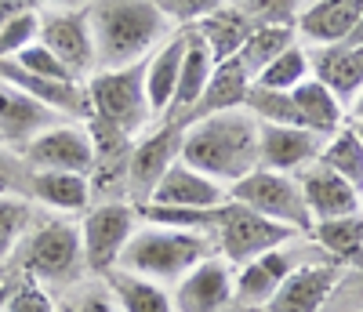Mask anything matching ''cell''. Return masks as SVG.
I'll return each mask as SVG.
<instances>
[{"mask_svg": "<svg viewBox=\"0 0 363 312\" xmlns=\"http://www.w3.org/2000/svg\"><path fill=\"white\" fill-rule=\"evenodd\" d=\"M258 135L262 120L244 106L203 116L182 131V160L229 189L258 167Z\"/></svg>", "mask_w": 363, "mask_h": 312, "instance_id": "obj_1", "label": "cell"}, {"mask_svg": "<svg viewBox=\"0 0 363 312\" xmlns=\"http://www.w3.org/2000/svg\"><path fill=\"white\" fill-rule=\"evenodd\" d=\"M87 22L95 37V69L135 66L174 33L153 0H87Z\"/></svg>", "mask_w": 363, "mask_h": 312, "instance_id": "obj_2", "label": "cell"}, {"mask_svg": "<svg viewBox=\"0 0 363 312\" xmlns=\"http://www.w3.org/2000/svg\"><path fill=\"white\" fill-rule=\"evenodd\" d=\"M11 265L22 276L44 284L51 294L69 287V284H77L80 276H87L77 218L40 211L33 229L26 233V240L18 243V251L11 255Z\"/></svg>", "mask_w": 363, "mask_h": 312, "instance_id": "obj_3", "label": "cell"}, {"mask_svg": "<svg viewBox=\"0 0 363 312\" xmlns=\"http://www.w3.org/2000/svg\"><path fill=\"white\" fill-rule=\"evenodd\" d=\"M218 255L211 233L200 229H174V225H157V222H142L131 236V243L120 255V265L149 276L164 284L167 291L178 284L189 269H196L203 258Z\"/></svg>", "mask_w": 363, "mask_h": 312, "instance_id": "obj_4", "label": "cell"}, {"mask_svg": "<svg viewBox=\"0 0 363 312\" xmlns=\"http://www.w3.org/2000/svg\"><path fill=\"white\" fill-rule=\"evenodd\" d=\"M84 87H87L91 116H99L135 138L145 135L153 123H160L145 95V62L120 66V69H95L84 80Z\"/></svg>", "mask_w": 363, "mask_h": 312, "instance_id": "obj_5", "label": "cell"}, {"mask_svg": "<svg viewBox=\"0 0 363 312\" xmlns=\"http://www.w3.org/2000/svg\"><path fill=\"white\" fill-rule=\"evenodd\" d=\"M301 233L280 225V222H269L265 214L236 204V200H225L218 211H215V222H211V240H215V251L236 269L244 265L272 247H284L291 240H298Z\"/></svg>", "mask_w": 363, "mask_h": 312, "instance_id": "obj_6", "label": "cell"}, {"mask_svg": "<svg viewBox=\"0 0 363 312\" xmlns=\"http://www.w3.org/2000/svg\"><path fill=\"white\" fill-rule=\"evenodd\" d=\"M80 247H84V265L91 276H102L113 265H120V255L131 243L135 229L142 225V214L131 200H99L91 204L80 218Z\"/></svg>", "mask_w": 363, "mask_h": 312, "instance_id": "obj_7", "label": "cell"}, {"mask_svg": "<svg viewBox=\"0 0 363 312\" xmlns=\"http://www.w3.org/2000/svg\"><path fill=\"white\" fill-rule=\"evenodd\" d=\"M229 200L244 204V207L265 214L269 222H280L301 236H309V229H313V214L306 207V196H301V185L294 174L255 167L251 174L229 185Z\"/></svg>", "mask_w": 363, "mask_h": 312, "instance_id": "obj_8", "label": "cell"}, {"mask_svg": "<svg viewBox=\"0 0 363 312\" xmlns=\"http://www.w3.org/2000/svg\"><path fill=\"white\" fill-rule=\"evenodd\" d=\"M313 258H327L320 247L309 236H298L284 247H272V251L244 262L233 269V301H240L244 308L262 312L269 305V298L280 291L284 279L301 265V262H313Z\"/></svg>", "mask_w": 363, "mask_h": 312, "instance_id": "obj_9", "label": "cell"}, {"mask_svg": "<svg viewBox=\"0 0 363 312\" xmlns=\"http://www.w3.org/2000/svg\"><path fill=\"white\" fill-rule=\"evenodd\" d=\"M182 131H186L182 123L160 120L145 135L135 138L131 160H128V200L135 207L149 204V196H153V189H157V182L167 174V167L182 156Z\"/></svg>", "mask_w": 363, "mask_h": 312, "instance_id": "obj_10", "label": "cell"}, {"mask_svg": "<svg viewBox=\"0 0 363 312\" xmlns=\"http://www.w3.org/2000/svg\"><path fill=\"white\" fill-rule=\"evenodd\" d=\"M18 152L26 156V164L33 171L91 174V164H95V145H91L87 120H62V123H55V128L37 135Z\"/></svg>", "mask_w": 363, "mask_h": 312, "instance_id": "obj_11", "label": "cell"}, {"mask_svg": "<svg viewBox=\"0 0 363 312\" xmlns=\"http://www.w3.org/2000/svg\"><path fill=\"white\" fill-rule=\"evenodd\" d=\"M40 44H48L66 69L80 80L95 73V37L84 8H62V11H40Z\"/></svg>", "mask_w": 363, "mask_h": 312, "instance_id": "obj_12", "label": "cell"}, {"mask_svg": "<svg viewBox=\"0 0 363 312\" xmlns=\"http://www.w3.org/2000/svg\"><path fill=\"white\" fill-rule=\"evenodd\" d=\"M342 269L345 265L330 262V258L301 262L280 284V291L269 298V305L262 312H323L342 279Z\"/></svg>", "mask_w": 363, "mask_h": 312, "instance_id": "obj_13", "label": "cell"}, {"mask_svg": "<svg viewBox=\"0 0 363 312\" xmlns=\"http://www.w3.org/2000/svg\"><path fill=\"white\" fill-rule=\"evenodd\" d=\"M174 312H222L233 301V265L222 255L203 258L171 287Z\"/></svg>", "mask_w": 363, "mask_h": 312, "instance_id": "obj_14", "label": "cell"}, {"mask_svg": "<svg viewBox=\"0 0 363 312\" xmlns=\"http://www.w3.org/2000/svg\"><path fill=\"white\" fill-rule=\"evenodd\" d=\"M327 135H316L309 128H287V123H262L258 135V167L280 171V174H298L320 160Z\"/></svg>", "mask_w": 363, "mask_h": 312, "instance_id": "obj_15", "label": "cell"}, {"mask_svg": "<svg viewBox=\"0 0 363 312\" xmlns=\"http://www.w3.org/2000/svg\"><path fill=\"white\" fill-rule=\"evenodd\" d=\"M294 178H298L301 196H306V207L313 214V225L363 211V193L356 189V185H349L342 174H335L327 164H320V160H313L309 167H301Z\"/></svg>", "mask_w": 363, "mask_h": 312, "instance_id": "obj_16", "label": "cell"}, {"mask_svg": "<svg viewBox=\"0 0 363 312\" xmlns=\"http://www.w3.org/2000/svg\"><path fill=\"white\" fill-rule=\"evenodd\" d=\"M229 200V189L218 185L215 178H207L203 171H196L193 164L178 160L167 167V174L157 182L149 204H160V207H182V211H211V207H222Z\"/></svg>", "mask_w": 363, "mask_h": 312, "instance_id": "obj_17", "label": "cell"}, {"mask_svg": "<svg viewBox=\"0 0 363 312\" xmlns=\"http://www.w3.org/2000/svg\"><path fill=\"white\" fill-rule=\"evenodd\" d=\"M66 116H58L55 109H48L44 102L29 99L26 91H18L15 84H8L0 77V142L11 149H26L37 135H44L48 128L62 123Z\"/></svg>", "mask_w": 363, "mask_h": 312, "instance_id": "obj_18", "label": "cell"}, {"mask_svg": "<svg viewBox=\"0 0 363 312\" xmlns=\"http://www.w3.org/2000/svg\"><path fill=\"white\" fill-rule=\"evenodd\" d=\"M363 0H309L294 18V33L309 48H327L342 44L359 22Z\"/></svg>", "mask_w": 363, "mask_h": 312, "instance_id": "obj_19", "label": "cell"}, {"mask_svg": "<svg viewBox=\"0 0 363 312\" xmlns=\"http://www.w3.org/2000/svg\"><path fill=\"white\" fill-rule=\"evenodd\" d=\"M309 48V44H306ZM313 58V77L323 80L338 95V102L349 106L363 95V44H327V48H309Z\"/></svg>", "mask_w": 363, "mask_h": 312, "instance_id": "obj_20", "label": "cell"}, {"mask_svg": "<svg viewBox=\"0 0 363 312\" xmlns=\"http://www.w3.org/2000/svg\"><path fill=\"white\" fill-rule=\"evenodd\" d=\"M29 200L48 214L80 218L91 207V182L87 174H73V171H33Z\"/></svg>", "mask_w": 363, "mask_h": 312, "instance_id": "obj_21", "label": "cell"}, {"mask_svg": "<svg viewBox=\"0 0 363 312\" xmlns=\"http://www.w3.org/2000/svg\"><path fill=\"white\" fill-rule=\"evenodd\" d=\"M182 55H186V29H174V33H167L153 48V55L145 58V95H149V106H153L157 120H164L171 102H174Z\"/></svg>", "mask_w": 363, "mask_h": 312, "instance_id": "obj_22", "label": "cell"}, {"mask_svg": "<svg viewBox=\"0 0 363 312\" xmlns=\"http://www.w3.org/2000/svg\"><path fill=\"white\" fill-rule=\"evenodd\" d=\"M215 55H211V48L193 33V29H186V55H182V73H178V87H174V102H171V109H167V116L164 120H171V123H182L189 113H193V106L200 102V95H203V87H207V80H211V73H215Z\"/></svg>", "mask_w": 363, "mask_h": 312, "instance_id": "obj_23", "label": "cell"}, {"mask_svg": "<svg viewBox=\"0 0 363 312\" xmlns=\"http://www.w3.org/2000/svg\"><path fill=\"white\" fill-rule=\"evenodd\" d=\"M251 73L240 66V58H225L215 66V73H211L207 87H203V95L200 102L193 106V113L182 120V128L193 120H203V116H215V113H225V109H240L247 102V91H251Z\"/></svg>", "mask_w": 363, "mask_h": 312, "instance_id": "obj_24", "label": "cell"}, {"mask_svg": "<svg viewBox=\"0 0 363 312\" xmlns=\"http://www.w3.org/2000/svg\"><path fill=\"white\" fill-rule=\"evenodd\" d=\"M102 284L109 287L120 312H174L171 291L164 284H157L149 276H138L124 265H113L109 272H102Z\"/></svg>", "mask_w": 363, "mask_h": 312, "instance_id": "obj_25", "label": "cell"}, {"mask_svg": "<svg viewBox=\"0 0 363 312\" xmlns=\"http://www.w3.org/2000/svg\"><path fill=\"white\" fill-rule=\"evenodd\" d=\"M291 102L298 109V120H301V128H309L316 135H335L338 128H345L349 123V113L345 106L338 102V95L330 91L323 80L309 77V80H301L294 91H291Z\"/></svg>", "mask_w": 363, "mask_h": 312, "instance_id": "obj_26", "label": "cell"}, {"mask_svg": "<svg viewBox=\"0 0 363 312\" xmlns=\"http://www.w3.org/2000/svg\"><path fill=\"white\" fill-rule=\"evenodd\" d=\"M193 33L211 48V55H215V62H225V58H236L240 48H244V40L251 37L255 22L240 11L236 4H222L218 11H211L207 18H200L196 26H189Z\"/></svg>", "mask_w": 363, "mask_h": 312, "instance_id": "obj_27", "label": "cell"}, {"mask_svg": "<svg viewBox=\"0 0 363 312\" xmlns=\"http://www.w3.org/2000/svg\"><path fill=\"white\" fill-rule=\"evenodd\" d=\"M309 240L330 262H338V265L356 262L363 255V211L345 214V218H330V222H316L309 229Z\"/></svg>", "mask_w": 363, "mask_h": 312, "instance_id": "obj_28", "label": "cell"}, {"mask_svg": "<svg viewBox=\"0 0 363 312\" xmlns=\"http://www.w3.org/2000/svg\"><path fill=\"white\" fill-rule=\"evenodd\" d=\"M291 44H298V33L294 26H255L251 37L244 40V48H240V66H244L251 73V80L269 66L272 58H280Z\"/></svg>", "mask_w": 363, "mask_h": 312, "instance_id": "obj_29", "label": "cell"}, {"mask_svg": "<svg viewBox=\"0 0 363 312\" xmlns=\"http://www.w3.org/2000/svg\"><path fill=\"white\" fill-rule=\"evenodd\" d=\"M320 164H327L335 174H342L349 185H356V189L363 193V142H359L352 123L338 128L335 135H327L323 152H320Z\"/></svg>", "mask_w": 363, "mask_h": 312, "instance_id": "obj_30", "label": "cell"}, {"mask_svg": "<svg viewBox=\"0 0 363 312\" xmlns=\"http://www.w3.org/2000/svg\"><path fill=\"white\" fill-rule=\"evenodd\" d=\"M40 218V207L29 196H0V265L11 262L26 233Z\"/></svg>", "mask_w": 363, "mask_h": 312, "instance_id": "obj_31", "label": "cell"}, {"mask_svg": "<svg viewBox=\"0 0 363 312\" xmlns=\"http://www.w3.org/2000/svg\"><path fill=\"white\" fill-rule=\"evenodd\" d=\"M313 77V58H309V48L306 44H291L280 58H272L269 66L255 77L258 87H269V91H294L301 80Z\"/></svg>", "mask_w": 363, "mask_h": 312, "instance_id": "obj_32", "label": "cell"}, {"mask_svg": "<svg viewBox=\"0 0 363 312\" xmlns=\"http://www.w3.org/2000/svg\"><path fill=\"white\" fill-rule=\"evenodd\" d=\"M55 301H58V312H120L109 287L102 284V276H80L77 284L55 291Z\"/></svg>", "mask_w": 363, "mask_h": 312, "instance_id": "obj_33", "label": "cell"}, {"mask_svg": "<svg viewBox=\"0 0 363 312\" xmlns=\"http://www.w3.org/2000/svg\"><path fill=\"white\" fill-rule=\"evenodd\" d=\"M229 4H236L255 26H294L309 0H229Z\"/></svg>", "mask_w": 363, "mask_h": 312, "instance_id": "obj_34", "label": "cell"}, {"mask_svg": "<svg viewBox=\"0 0 363 312\" xmlns=\"http://www.w3.org/2000/svg\"><path fill=\"white\" fill-rule=\"evenodd\" d=\"M37 37H40V8H33V11H26V15L11 18L8 26H0V62L18 58Z\"/></svg>", "mask_w": 363, "mask_h": 312, "instance_id": "obj_35", "label": "cell"}, {"mask_svg": "<svg viewBox=\"0 0 363 312\" xmlns=\"http://www.w3.org/2000/svg\"><path fill=\"white\" fill-rule=\"evenodd\" d=\"M323 312H363V255L342 269V279Z\"/></svg>", "mask_w": 363, "mask_h": 312, "instance_id": "obj_36", "label": "cell"}, {"mask_svg": "<svg viewBox=\"0 0 363 312\" xmlns=\"http://www.w3.org/2000/svg\"><path fill=\"white\" fill-rule=\"evenodd\" d=\"M29 178L33 167L26 164V156L0 142V196H29Z\"/></svg>", "mask_w": 363, "mask_h": 312, "instance_id": "obj_37", "label": "cell"}, {"mask_svg": "<svg viewBox=\"0 0 363 312\" xmlns=\"http://www.w3.org/2000/svg\"><path fill=\"white\" fill-rule=\"evenodd\" d=\"M8 62H15V66H22V69H29V73H37V77H55V80H80V77H73L69 69H66V62L58 58L48 44H40V37L29 44L18 58H8Z\"/></svg>", "mask_w": 363, "mask_h": 312, "instance_id": "obj_38", "label": "cell"}, {"mask_svg": "<svg viewBox=\"0 0 363 312\" xmlns=\"http://www.w3.org/2000/svg\"><path fill=\"white\" fill-rule=\"evenodd\" d=\"M153 4L160 8V15L174 29H189L200 18H207L211 11H218L222 4H229V0H153Z\"/></svg>", "mask_w": 363, "mask_h": 312, "instance_id": "obj_39", "label": "cell"}, {"mask_svg": "<svg viewBox=\"0 0 363 312\" xmlns=\"http://www.w3.org/2000/svg\"><path fill=\"white\" fill-rule=\"evenodd\" d=\"M4 312H58V301H55V294H51L44 284L22 276L18 287H15V294H11L8 305H4Z\"/></svg>", "mask_w": 363, "mask_h": 312, "instance_id": "obj_40", "label": "cell"}, {"mask_svg": "<svg viewBox=\"0 0 363 312\" xmlns=\"http://www.w3.org/2000/svg\"><path fill=\"white\" fill-rule=\"evenodd\" d=\"M18 279H22V272L11 265V262H4L0 265V312H4V305H8V298L15 294V287H18Z\"/></svg>", "mask_w": 363, "mask_h": 312, "instance_id": "obj_41", "label": "cell"}, {"mask_svg": "<svg viewBox=\"0 0 363 312\" xmlns=\"http://www.w3.org/2000/svg\"><path fill=\"white\" fill-rule=\"evenodd\" d=\"M37 4L33 0H0V26H8L11 18L26 15V11H33Z\"/></svg>", "mask_w": 363, "mask_h": 312, "instance_id": "obj_42", "label": "cell"}, {"mask_svg": "<svg viewBox=\"0 0 363 312\" xmlns=\"http://www.w3.org/2000/svg\"><path fill=\"white\" fill-rule=\"evenodd\" d=\"M40 11H62V8H87V0H33Z\"/></svg>", "mask_w": 363, "mask_h": 312, "instance_id": "obj_43", "label": "cell"}, {"mask_svg": "<svg viewBox=\"0 0 363 312\" xmlns=\"http://www.w3.org/2000/svg\"><path fill=\"white\" fill-rule=\"evenodd\" d=\"M349 120H352V123H363V95L349 106Z\"/></svg>", "mask_w": 363, "mask_h": 312, "instance_id": "obj_44", "label": "cell"}, {"mask_svg": "<svg viewBox=\"0 0 363 312\" xmlns=\"http://www.w3.org/2000/svg\"><path fill=\"white\" fill-rule=\"evenodd\" d=\"M342 44H363V11H359V22H356V29L349 33V40H342Z\"/></svg>", "mask_w": 363, "mask_h": 312, "instance_id": "obj_45", "label": "cell"}, {"mask_svg": "<svg viewBox=\"0 0 363 312\" xmlns=\"http://www.w3.org/2000/svg\"><path fill=\"white\" fill-rule=\"evenodd\" d=\"M222 312H255V308H244V305H240V301H229Z\"/></svg>", "mask_w": 363, "mask_h": 312, "instance_id": "obj_46", "label": "cell"}, {"mask_svg": "<svg viewBox=\"0 0 363 312\" xmlns=\"http://www.w3.org/2000/svg\"><path fill=\"white\" fill-rule=\"evenodd\" d=\"M352 123V120H349ZM352 128H356V135H359V142H363V123H352Z\"/></svg>", "mask_w": 363, "mask_h": 312, "instance_id": "obj_47", "label": "cell"}]
</instances>
